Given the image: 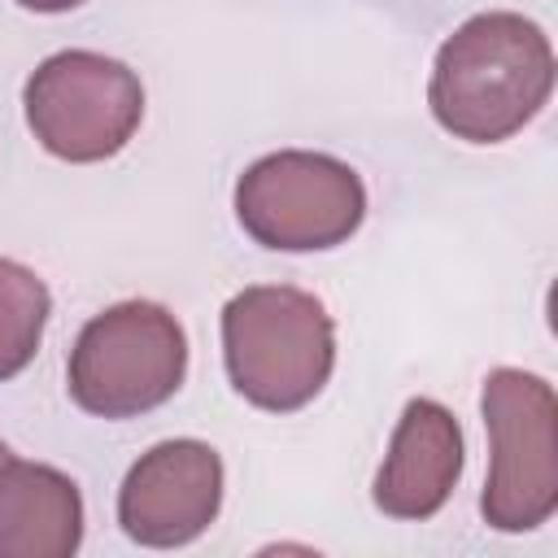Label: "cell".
<instances>
[{
  "mask_svg": "<svg viewBox=\"0 0 558 558\" xmlns=\"http://www.w3.org/2000/svg\"><path fill=\"white\" fill-rule=\"evenodd\" d=\"M187 375V336L157 301H118L96 314L65 366L78 410L96 418H135L179 392Z\"/></svg>",
  "mask_w": 558,
  "mask_h": 558,
  "instance_id": "cell-3",
  "label": "cell"
},
{
  "mask_svg": "<svg viewBox=\"0 0 558 558\" xmlns=\"http://www.w3.org/2000/svg\"><path fill=\"white\" fill-rule=\"evenodd\" d=\"M22 9H35V13H65V9H78L83 0H17Z\"/></svg>",
  "mask_w": 558,
  "mask_h": 558,
  "instance_id": "cell-11",
  "label": "cell"
},
{
  "mask_svg": "<svg viewBox=\"0 0 558 558\" xmlns=\"http://www.w3.org/2000/svg\"><path fill=\"white\" fill-rule=\"evenodd\" d=\"M83 541V497L44 462H0V558H70Z\"/></svg>",
  "mask_w": 558,
  "mask_h": 558,
  "instance_id": "cell-9",
  "label": "cell"
},
{
  "mask_svg": "<svg viewBox=\"0 0 558 558\" xmlns=\"http://www.w3.org/2000/svg\"><path fill=\"white\" fill-rule=\"evenodd\" d=\"M4 458H9V449H4V440H0V462H4Z\"/></svg>",
  "mask_w": 558,
  "mask_h": 558,
  "instance_id": "cell-12",
  "label": "cell"
},
{
  "mask_svg": "<svg viewBox=\"0 0 558 558\" xmlns=\"http://www.w3.org/2000/svg\"><path fill=\"white\" fill-rule=\"evenodd\" d=\"M52 296L35 270L0 257V379H13L31 366L44 340Z\"/></svg>",
  "mask_w": 558,
  "mask_h": 558,
  "instance_id": "cell-10",
  "label": "cell"
},
{
  "mask_svg": "<svg viewBox=\"0 0 558 558\" xmlns=\"http://www.w3.org/2000/svg\"><path fill=\"white\" fill-rule=\"evenodd\" d=\"M554 92L549 35L523 13H475L436 52L427 105L466 144H501L523 131Z\"/></svg>",
  "mask_w": 558,
  "mask_h": 558,
  "instance_id": "cell-1",
  "label": "cell"
},
{
  "mask_svg": "<svg viewBox=\"0 0 558 558\" xmlns=\"http://www.w3.org/2000/svg\"><path fill=\"white\" fill-rule=\"evenodd\" d=\"M480 405L493 445L480 514L497 532H532L558 510V397L541 375L497 366Z\"/></svg>",
  "mask_w": 558,
  "mask_h": 558,
  "instance_id": "cell-4",
  "label": "cell"
},
{
  "mask_svg": "<svg viewBox=\"0 0 558 558\" xmlns=\"http://www.w3.org/2000/svg\"><path fill=\"white\" fill-rule=\"evenodd\" d=\"M26 126L61 161H105L126 148L144 118V87L131 65L65 48L39 61L22 92Z\"/></svg>",
  "mask_w": 558,
  "mask_h": 558,
  "instance_id": "cell-6",
  "label": "cell"
},
{
  "mask_svg": "<svg viewBox=\"0 0 558 558\" xmlns=\"http://www.w3.org/2000/svg\"><path fill=\"white\" fill-rule=\"evenodd\" d=\"M458 475H462L458 418L432 397L405 401L388 458L371 488L375 506L392 519H432L449 501Z\"/></svg>",
  "mask_w": 558,
  "mask_h": 558,
  "instance_id": "cell-8",
  "label": "cell"
},
{
  "mask_svg": "<svg viewBox=\"0 0 558 558\" xmlns=\"http://www.w3.org/2000/svg\"><path fill=\"white\" fill-rule=\"evenodd\" d=\"M235 218L262 244L279 253H314L344 244L366 218V187L353 166L283 148L257 157L235 183Z\"/></svg>",
  "mask_w": 558,
  "mask_h": 558,
  "instance_id": "cell-5",
  "label": "cell"
},
{
  "mask_svg": "<svg viewBox=\"0 0 558 558\" xmlns=\"http://www.w3.org/2000/svg\"><path fill=\"white\" fill-rule=\"evenodd\" d=\"M222 357L248 405L288 414L323 392L336 366V323L314 292L257 283L222 310Z\"/></svg>",
  "mask_w": 558,
  "mask_h": 558,
  "instance_id": "cell-2",
  "label": "cell"
},
{
  "mask_svg": "<svg viewBox=\"0 0 558 558\" xmlns=\"http://www.w3.org/2000/svg\"><path fill=\"white\" fill-rule=\"evenodd\" d=\"M222 506V458L205 440L153 445L118 488V523L148 549L196 541Z\"/></svg>",
  "mask_w": 558,
  "mask_h": 558,
  "instance_id": "cell-7",
  "label": "cell"
}]
</instances>
